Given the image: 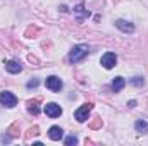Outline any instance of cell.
Returning <instances> with one entry per match:
<instances>
[{
  "instance_id": "6da1fadb",
  "label": "cell",
  "mask_w": 148,
  "mask_h": 146,
  "mask_svg": "<svg viewBox=\"0 0 148 146\" xmlns=\"http://www.w3.org/2000/svg\"><path fill=\"white\" fill-rule=\"evenodd\" d=\"M88 52H90V46L88 45H76V46H73V50L69 52V62L71 64L81 62L88 55Z\"/></svg>"
},
{
  "instance_id": "7a4b0ae2",
  "label": "cell",
  "mask_w": 148,
  "mask_h": 146,
  "mask_svg": "<svg viewBox=\"0 0 148 146\" xmlns=\"http://www.w3.org/2000/svg\"><path fill=\"white\" fill-rule=\"evenodd\" d=\"M0 103L3 107H7V108H12V107L17 105V96L14 93H10V91H2L0 93Z\"/></svg>"
},
{
  "instance_id": "3957f363",
  "label": "cell",
  "mask_w": 148,
  "mask_h": 146,
  "mask_svg": "<svg viewBox=\"0 0 148 146\" xmlns=\"http://www.w3.org/2000/svg\"><path fill=\"white\" fill-rule=\"evenodd\" d=\"M45 86H47L50 91L57 93V91H60V89L64 88V83H62V79L57 77V76H48L47 81H45Z\"/></svg>"
},
{
  "instance_id": "277c9868",
  "label": "cell",
  "mask_w": 148,
  "mask_h": 146,
  "mask_svg": "<svg viewBox=\"0 0 148 146\" xmlns=\"http://www.w3.org/2000/svg\"><path fill=\"white\" fill-rule=\"evenodd\" d=\"M91 108H93L91 103H84L83 107H79V108L74 112V119H76L77 122H84V120H88V115H90Z\"/></svg>"
},
{
  "instance_id": "5b68a950",
  "label": "cell",
  "mask_w": 148,
  "mask_h": 146,
  "mask_svg": "<svg viewBox=\"0 0 148 146\" xmlns=\"http://www.w3.org/2000/svg\"><path fill=\"white\" fill-rule=\"evenodd\" d=\"M43 112H45L50 119H57V117L62 115V108H60V105H57V103H53V102L47 103V105L43 107Z\"/></svg>"
},
{
  "instance_id": "8992f818",
  "label": "cell",
  "mask_w": 148,
  "mask_h": 146,
  "mask_svg": "<svg viewBox=\"0 0 148 146\" xmlns=\"http://www.w3.org/2000/svg\"><path fill=\"white\" fill-rule=\"evenodd\" d=\"M100 64H102V67H105V69H112V67H115V64H117V55L112 53V52L103 53L102 59H100Z\"/></svg>"
},
{
  "instance_id": "52a82bcc",
  "label": "cell",
  "mask_w": 148,
  "mask_h": 146,
  "mask_svg": "<svg viewBox=\"0 0 148 146\" xmlns=\"http://www.w3.org/2000/svg\"><path fill=\"white\" fill-rule=\"evenodd\" d=\"M115 28L121 29L122 33H133L134 31V24L129 23V21H124V19H117L115 21Z\"/></svg>"
},
{
  "instance_id": "ba28073f",
  "label": "cell",
  "mask_w": 148,
  "mask_h": 146,
  "mask_svg": "<svg viewBox=\"0 0 148 146\" xmlns=\"http://www.w3.org/2000/svg\"><path fill=\"white\" fill-rule=\"evenodd\" d=\"M5 71L9 74H19L23 71V65L17 60H9V62H5Z\"/></svg>"
},
{
  "instance_id": "9c48e42d",
  "label": "cell",
  "mask_w": 148,
  "mask_h": 146,
  "mask_svg": "<svg viewBox=\"0 0 148 146\" xmlns=\"http://www.w3.org/2000/svg\"><path fill=\"white\" fill-rule=\"evenodd\" d=\"M62 136H64V131H62L59 126H52V127L48 129V138H50V139L59 141V139H62Z\"/></svg>"
},
{
  "instance_id": "30bf717a",
  "label": "cell",
  "mask_w": 148,
  "mask_h": 146,
  "mask_svg": "<svg viewBox=\"0 0 148 146\" xmlns=\"http://www.w3.org/2000/svg\"><path fill=\"white\" fill-rule=\"evenodd\" d=\"M126 86V81H124V77H121V76H117L114 81L110 83V88L112 91H115V93H119V91H122V88Z\"/></svg>"
},
{
  "instance_id": "8fae6325",
  "label": "cell",
  "mask_w": 148,
  "mask_h": 146,
  "mask_svg": "<svg viewBox=\"0 0 148 146\" xmlns=\"http://www.w3.org/2000/svg\"><path fill=\"white\" fill-rule=\"evenodd\" d=\"M134 129H136V132H140V134H147L148 132V122L143 120V119L136 120V122H134Z\"/></svg>"
},
{
  "instance_id": "7c38bea8",
  "label": "cell",
  "mask_w": 148,
  "mask_h": 146,
  "mask_svg": "<svg viewBox=\"0 0 148 146\" xmlns=\"http://www.w3.org/2000/svg\"><path fill=\"white\" fill-rule=\"evenodd\" d=\"M28 112L29 113H33V115H38L40 113V107H38V100H29L28 102Z\"/></svg>"
},
{
  "instance_id": "4fadbf2b",
  "label": "cell",
  "mask_w": 148,
  "mask_h": 146,
  "mask_svg": "<svg viewBox=\"0 0 148 146\" xmlns=\"http://www.w3.org/2000/svg\"><path fill=\"white\" fill-rule=\"evenodd\" d=\"M129 83H131L133 86H143V84H145V79H143L141 76H134V77H133Z\"/></svg>"
},
{
  "instance_id": "5bb4252c",
  "label": "cell",
  "mask_w": 148,
  "mask_h": 146,
  "mask_svg": "<svg viewBox=\"0 0 148 146\" xmlns=\"http://www.w3.org/2000/svg\"><path fill=\"white\" fill-rule=\"evenodd\" d=\"M64 143L67 146H73V145H77V138L76 136H67L66 139H64Z\"/></svg>"
},
{
  "instance_id": "9a60e30c",
  "label": "cell",
  "mask_w": 148,
  "mask_h": 146,
  "mask_svg": "<svg viewBox=\"0 0 148 146\" xmlns=\"http://www.w3.org/2000/svg\"><path fill=\"white\" fill-rule=\"evenodd\" d=\"M38 84H40V81H38V79H31V81H28V84H26V86H28V89H31V88H36Z\"/></svg>"
},
{
  "instance_id": "2e32d148",
  "label": "cell",
  "mask_w": 148,
  "mask_h": 146,
  "mask_svg": "<svg viewBox=\"0 0 148 146\" xmlns=\"http://www.w3.org/2000/svg\"><path fill=\"white\" fill-rule=\"evenodd\" d=\"M127 105H129V107H131V108H133V107H136V105H138V103H136V100H131V102H127Z\"/></svg>"
}]
</instances>
